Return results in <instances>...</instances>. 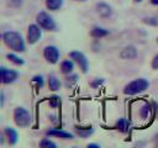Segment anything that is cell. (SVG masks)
<instances>
[{
	"label": "cell",
	"mask_w": 158,
	"mask_h": 148,
	"mask_svg": "<svg viewBox=\"0 0 158 148\" xmlns=\"http://www.w3.org/2000/svg\"><path fill=\"white\" fill-rule=\"evenodd\" d=\"M2 41L10 49H12L16 53L25 52V49H26V43H25L21 33H19L16 31H5L2 33Z\"/></svg>",
	"instance_id": "1"
},
{
	"label": "cell",
	"mask_w": 158,
	"mask_h": 148,
	"mask_svg": "<svg viewBox=\"0 0 158 148\" xmlns=\"http://www.w3.org/2000/svg\"><path fill=\"white\" fill-rule=\"evenodd\" d=\"M149 88V81L144 78H138L135 79L132 81H130L125 88H123V94L132 96V95H137L141 94L143 91H146Z\"/></svg>",
	"instance_id": "2"
},
{
	"label": "cell",
	"mask_w": 158,
	"mask_h": 148,
	"mask_svg": "<svg viewBox=\"0 0 158 148\" xmlns=\"http://www.w3.org/2000/svg\"><path fill=\"white\" fill-rule=\"evenodd\" d=\"M14 121L19 127H27L31 123V115L25 107H16L14 110Z\"/></svg>",
	"instance_id": "3"
},
{
	"label": "cell",
	"mask_w": 158,
	"mask_h": 148,
	"mask_svg": "<svg viewBox=\"0 0 158 148\" xmlns=\"http://www.w3.org/2000/svg\"><path fill=\"white\" fill-rule=\"evenodd\" d=\"M36 22L46 31H54L56 30V22L53 20V17L47 14L46 11H40L36 15Z\"/></svg>",
	"instance_id": "4"
},
{
	"label": "cell",
	"mask_w": 158,
	"mask_h": 148,
	"mask_svg": "<svg viewBox=\"0 0 158 148\" xmlns=\"http://www.w3.org/2000/svg\"><path fill=\"white\" fill-rule=\"evenodd\" d=\"M69 57L70 59H73L80 68L81 73H88V69H89V63H88V59L86 57L84 56V53H81L80 51H72L69 53Z\"/></svg>",
	"instance_id": "5"
},
{
	"label": "cell",
	"mask_w": 158,
	"mask_h": 148,
	"mask_svg": "<svg viewBox=\"0 0 158 148\" xmlns=\"http://www.w3.org/2000/svg\"><path fill=\"white\" fill-rule=\"evenodd\" d=\"M42 27L38 23H31L27 27V42L30 44H35L42 36Z\"/></svg>",
	"instance_id": "6"
},
{
	"label": "cell",
	"mask_w": 158,
	"mask_h": 148,
	"mask_svg": "<svg viewBox=\"0 0 158 148\" xmlns=\"http://www.w3.org/2000/svg\"><path fill=\"white\" fill-rule=\"evenodd\" d=\"M43 57L49 64H56L59 60L60 53H59V49L56 46H47L43 49Z\"/></svg>",
	"instance_id": "7"
},
{
	"label": "cell",
	"mask_w": 158,
	"mask_h": 148,
	"mask_svg": "<svg viewBox=\"0 0 158 148\" xmlns=\"http://www.w3.org/2000/svg\"><path fill=\"white\" fill-rule=\"evenodd\" d=\"M19 74L14 69H7L5 67H1V83L2 84H11L17 79Z\"/></svg>",
	"instance_id": "8"
},
{
	"label": "cell",
	"mask_w": 158,
	"mask_h": 148,
	"mask_svg": "<svg viewBox=\"0 0 158 148\" xmlns=\"http://www.w3.org/2000/svg\"><path fill=\"white\" fill-rule=\"evenodd\" d=\"M2 133H4V136L7 138V142H9L10 146H15V144H16V142H17V139H19V136H17V132H16L14 128H11V127H5Z\"/></svg>",
	"instance_id": "9"
},
{
	"label": "cell",
	"mask_w": 158,
	"mask_h": 148,
	"mask_svg": "<svg viewBox=\"0 0 158 148\" xmlns=\"http://www.w3.org/2000/svg\"><path fill=\"white\" fill-rule=\"evenodd\" d=\"M47 136L58 137V138H63V139H73V137H74L69 132H65V131H62V130H56V128L47 131Z\"/></svg>",
	"instance_id": "10"
},
{
	"label": "cell",
	"mask_w": 158,
	"mask_h": 148,
	"mask_svg": "<svg viewBox=\"0 0 158 148\" xmlns=\"http://www.w3.org/2000/svg\"><path fill=\"white\" fill-rule=\"evenodd\" d=\"M136 56H137V51L133 46L125 47L120 53V57L122 59H133V58H136Z\"/></svg>",
	"instance_id": "11"
},
{
	"label": "cell",
	"mask_w": 158,
	"mask_h": 148,
	"mask_svg": "<svg viewBox=\"0 0 158 148\" xmlns=\"http://www.w3.org/2000/svg\"><path fill=\"white\" fill-rule=\"evenodd\" d=\"M96 9H98V12L101 17H109L111 14H112V10H111V6L105 4V2H99L96 4Z\"/></svg>",
	"instance_id": "12"
},
{
	"label": "cell",
	"mask_w": 158,
	"mask_h": 148,
	"mask_svg": "<svg viewBox=\"0 0 158 148\" xmlns=\"http://www.w3.org/2000/svg\"><path fill=\"white\" fill-rule=\"evenodd\" d=\"M107 35H109V30L102 28V27H100V26H95V27H93L91 31H90V36L94 37V38H101V37H105V36H107Z\"/></svg>",
	"instance_id": "13"
},
{
	"label": "cell",
	"mask_w": 158,
	"mask_h": 148,
	"mask_svg": "<svg viewBox=\"0 0 158 148\" xmlns=\"http://www.w3.org/2000/svg\"><path fill=\"white\" fill-rule=\"evenodd\" d=\"M74 69V62L72 59H65L60 63V72L63 74H70Z\"/></svg>",
	"instance_id": "14"
},
{
	"label": "cell",
	"mask_w": 158,
	"mask_h": 148,
	"mask_svg": "<svg viewBox=\"0 0 158 148\" xmlns=\"http://www.w3.org/2000/svg\"><path fill=\"white\" fill-rule=\"evenodd\" d=\"M48 88L52 91L59 90L60 89V81H59V79L57 76H54V75H49V78H48Z\"/></svg>",
	"instance_id": "15"
},
{
	"label": "cell",
	"mask_w": 158,
	"mask_h": 148,
	"mask_svg": "<svg viewBox=\"0 0 158 148\" xmlns=\"http://www.w3.org/2000/svg\"><path fill=\"white\" fill-rule=\"evenodd\" d=\"M63 0H46V7L51 11H57L62 7Z\"/></svg>",
	"instance_id": "16"
},
{
	"label": "cell",
	"mask_w": 158,
	"mask_h": 148,
	"mask_svg": "<svg viewBox=\"0 0 158 148\" xmlns=\"http://www.w3.org/2000/svg\"><path fill=\"white\" fill-rule=\"evenodd\" d=\"M116 128L120 131V132H123V133H126V132H128V128H130V122L125 118V117H121V118H118V121L116 122Z\"/></svg>",
	"instance_id": "17"
},
{
	"label": "cell",
	"mask_w": 158,
	"mask_h": 148,
	"mask_svg": "<svg viewBox=\"0 0 158 148\" xmlns=\"http://www.w3.org/2000/svg\"><path fill=\"white\" fill-rule=\"evenodd\" d=\"M75 132H77V134L79 136V137H83V138H86V137H89L93 132H94V130H93V127H75Z\"/></svg>",
	"instance_id": "18"
},
{
	"label": "cell",
	"mask_w": 158,
	"mask_h": 148,
	"mask_svg": "<svg viewBox=\"0 0 158 148\" xmlns=\"http://www.w3.org/2000/svg\"><path fill=\"white\" fill-rule=\"evenodd\" d=\"M151 104H148V102H144L143 105H142V107L139 109V116L142 117V118H148V116L151 115Z\"/></svg>",
	"instance_id": "19"
},
{
	"label": "cell",
	"mask_w": 158,
	"mask_h": 148,
	"mask_svg": "<svg viewBox=\"0 0 158 148\" xmlns=\"http://www.w3.org/2000/svg\"><path fill=\"white\" fill-rule=\"evenodd\" d=\"M6 58H7L11 63H14V64H16V65H22V64L25 63V60H23L22 58H20L19 56H16L15 53H7V54H6Z\"/></svg>",
	"instance_id": "20"
},
{
	"label": "cell",
	"mask_w": 158,
	"mask_h": 148,
	"mask_svg": "<svg viewBox=\"0 0 158 148\" xmlns=\"http://www.w3.org/2000/svg\"><path fill=\"white\" fill-rule=\"evenodd\" d=\"M40 147H43V148H56L57 144L54 142H52L49 138H43L40 142Z\"/></svg>",
	"instance_id": "21"
},
{
	"label": "cell",
	"mask_w": 158,
	"mask_h": 148,
	"mask_svg": "<svg viewBox=\"0 0 158 148\" xmlns=\"http://www.w3.org/2000/svg\"><path fill=\"white\" fill-rule=\"evenodd\" d=\"M32 83L36 84V89H42V88H43V84H44L43 76H42V75H35V76L32 78Z\"/></svg>",
	"instance_id": "22"
},
{
	"label": "cell",
	"mask_w": 158,
	"mask_h": 148,
	"mask_svg": "<svg viewBox=\"0 0 158 148\" xmlns=\"http://www.w3.org/2000/svg\"><path fill=\"white\" fill-rule=\"evenodd\" d=\"M49 105H51L52 109H56V107L59 105V97H58L57 95L51 96V97H49Z\"/></svg>",
	"instance_id": "23"
},
{
	"label": "cell",
	"mask_w": 158,
	"mask_h": 148,
	"mask_svg": "<svg viewBox=\"0 0 158 148\" xmlns=\"http://www.w3.org/2000/svg\"><path fill=\"white\" fill-rule=\"evenodd\" d=\"M143 21H144L146 23H148V25L158 26V18H157V17H148V18H144Z\"/></svg>",
	"instance_id": "24"
},
{
	"label": "cell",
	"mask_w": 158,
	"mask_h": 148,
	"mask_svg": "<svg viewBox=\"0 0 158 148\" xmlns=\"http://www.w3.org/2000/svg\"><path fill=\"white\" fill-rule=\"evenodd\" d=\"M102 84H104V79H95L94 81H91V83H90L91 88H94V89L99 88V86H100V85H102Z\"/></svg>",
	"instance_id": "25"
},
{
	"label": "cell",
	"mask_w": 158,
	"mask_h": 148,
	"mask_svg": "<svg viewBox=\"0 0 158 148\" xmlns=\"http://www.w3.org/2000/svg\"><path fill=\"white\" fill-rule=\"evenodd\" d=\"M152 69H154V70H158V54H156L154 56V58L152 59Z\"/></svg>",
	"instance_id": "26"
},
{
	"label": "cell",
	"mask_w": 158,
	"mask_h": 148,
	"mask_svg": "<svg viewBox=\"0 0 158 148\" xmlns=\"http://www.w3.org/2000/svg\"><path fill=\"white\" fill-rule=\"evenodd\" d=\"M65 79H67V84H68V85H70L72 83H75V81H77V75H72V76H67Z\"/></svg>",
	"instance_id": "27"
},
{
	"label": "cell",
	"mask_w": 158,
	"mask_h": 148,
	"mask_svg": "<svg viewBox=\"0 0 158 148\" xmlns=\"http://www.w3.org/2000/svg\"><path fill=\"white\" fill-rule=\"evenodd\" d=\"M88 147L89 148H100V144H98V143H89Z\"/></svg>",
	"instance_id": "28"
},
{
	"label": "cell",
	"mask_w": 158,
	"mask_h": 148,
	"mask_svg": "<svg viewBox=\"0 0 158 148\" xmlns=\"http://www.w3.org/2000/svg\"><path fill=\"white\" fill-rule=\"evenodd\" d=\"M151 4L152 5H158V0H151Z\"/></svg>",
	"instance_id": "29"
},
{
	"label": "cell",
	"mask_w": 158,
	"mask_h": 148,
	"mask_svg": "<svg viewBox=\"0 0 158 148\" xmlns=\"http://www.w3.org/2000/svg\"><path fill=\"white\" fill-rule=\"evenodd\" d=\"M156 138H157V144H158V134H156Z\"/></svg>",
	"instance_id": "30"
},
{
	"label": "cell",
	"mask_w": 158,
	"mask_h": 148,
	"mask_svg": "<svg viewBox=\"0 0 158 148\" xmlns=\"http://www.w3.org/2000/svg\"><path fill=\"white\" fill-rule=\"evenodd\" d=\"M136 2H141V1H143V0H135Z\"/></svg>",
	"instance_id": "31"
},
{
	"label": "cell",
	"mask_w": 158,
	"mask_h": 148,
	"mask_svg": "<svg viewBox=\"0 0 158 148\" xmlns=\"http://www.w3.org/2000/svg\"><path fill=\"white\" fill-rule=\"evenodd\" d=\"M74 1H86V0H74Z\"/></svg>",
	"instance_id": "32"
},
{
	"label": "cell",
	"mask_w": 158,
	"mask_h": 148,
	"mask_svg": "<svg viewBox=\"0 0 158 148\" xmlns=\"http://www.w3.org/2000/svg\"><path fill=\"white\" fill-rule=\"evenodd\" d=\"M157 42H158V37H157Z\"/></svg>",
	"instance_id": "33"
}]
</instances>
